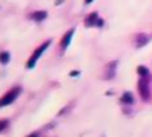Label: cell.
<instances>
[{
	"label": "cell",
	"instance_id": "obj_1",
	"mask_svg": "<svg viewBox=\"0 0 152 137\" xmlns=\"http://www.w3.org/2000/svg\"><path fill=\"white\" fill-rule=\"evenodd\" d=\"M49 46H51V39H48V41H44L41 46H38V47L34 49V52L31 54V57L28 59V62H26V68H28V70H31V68L36 65V62L39 60V57L44 54V51H46Z\"/></svg>",
	"mask_w": 152,
	"mask_h": 137
},
{
	"label": "cell",
	"instance_id": "obj_2",
	"mask_svg": "<svg viewBox=\"0 0 152 137\" xmlns=\"http://www.w3.org/2000/svg\"><path fill=\"white\" fill-rule=\"evenodd\" d=\"M20 93H21V87H13L12 90H8L7 93L4 95V96L0 98V108H4V106H8V104H12L18 96H20Z\"/></svg>",
	"mask_w": 152,
	"mask_h": 137
},
{
	"label": "cell",
	"instance_id": "obj_3",
	"mask_svg": "<svg viewBox=\"0 0 152 137\" xmlns=\"http://www.w3.org/2000/svg\"><path fill=\"white\" fill-rule=\"evenodd\" d=\"M149 83H151L149 78H139V82H137V90L144 101H149V98H151V85Z\"/></svg>",
	"mask_w": 152,
	"mask_h": 137
},
{
	"label": "cell",
	"instance_id": "obj_4",
	"mask_svg": "<svg viewBox=\"0 0 152 137\" xmlns=\"http://www.w3.org/2000/svg\"><path fill=\"white\" fill-rule=\"evenodd\" d=\"M74 34H75V28H70V29H67V31L64 33L62 39H61V49H62V52L69 47V44H70V41H72Z\"/></svg>",
	"mask_w": 152,
	"mask_h": 137
},
{
	"label": "cell",
	"instance_id": "obj_5",
	"mask_svg": "<svg viewBox=\"0 0 152 137\" xmlns=\"http://www.w3.org/2000/svg\"><path fill=\"white\" fill-rule=\"evenodd\" d=\"M119 103H121L123 106H134L136 98H134V95H132L131 91H124V93L119 96Z\"/></svg>",
	"mask_w": 152,
	"mask_h": 137
},
{
	"label": "cell",
	"instance_id": "obj_6",
	"mask_svg": "<svg viewBox=\"0 0 152 137\" xmlns=\"http://www.w3.org/2000/svg\"><path fill=\"white\" fill-rule=\"evenodd\" d=\"M98 18H100L98 12H92V13H88V15L85 16V20H83V25H85L87 28H93V26L96 25V21H98Z\"/></svg>",
	"mask_w": 152,
	"mask_h": 137
},
{
	"label": "cell",
	"instance_id": "obj_7",
	"mask_svg": "<svg viewBox=\"0 0 152 137\" xmlns=\"http://www.w3.org/2000/svg\"><path fill=\"white\" fill-rule=\"evenodd\" d=\"M149 41H151V38H149L145 33H139V34L134 38V46L136 47H144V46L149 44Z\"/></svg>",
	"mask_w": 152,
	"mask_h": 137
},
{
	"label": "cell",
	"instance_id": "obj_8",
	"mask_svg": "<svg viewBox=\"0 0 152 137\" xmlns=\"http://www.w3.org/2000/svg\"><path fill=\"white\" fill-rule=\"evenodd\" d=\"M30 18H31V20H34L36 23H41V21H44V20L48 18V12H46V10H38V12L31 13Z\"/></svg>",
	"mask_w": 152,
	"mask_h": 137
},
{
	"label": "cell",
	"instance_id": "obj_9",
	"mask_svg": "<svg viewBox=\"0 0 152 137\" xmlns=\"http://www.w3.org/2000/svg\"><path fill=\"white\" fill-rule=\"evenodd\" d=\"M116 64H118L116 60H113V62H110V64H108V67H106V77H105V78H108V80H111V78H115Z\"/></svg>",
	"mask_w": 152,
	"mask_h": 137
},
{
	"label": "cell",
	"instance_id": "obj_10",
	"mask_svg": "<svg viewBox=\"0 0 152 137\" xmlns=\"http://www.w3.org/2000/svg\"><path fill=\"white\" fill-rule=\"evenodd\" d=\"M137 75H139V78H149L151 80V70L145 65H139L137 67Z\"/></svg>",
	"mask_w": 152,
	"mask_h": 137
},
{
	"label": "cell",
	"instance_id": "obj_11",
	"mask_svg": "<svg viewBox=\"0 0 152 137\" xmlns=\"http://www.w3.org/2000/svg\"><path fill=\"white\" fill-rule=\"evenodd\" d=\"M8 62H10V52H8V51H2V52H0V64L7 65Z\"/></svg>",
	"mask_w": 152,
	"mask_h": 137
},
{
	"label": "cell",
	"instance_id": "obj_12",
	"mask_svg": "<svg viewBox=\"0 0 152 137\" xmlns=\"http://www.w3.org/2000/svg\"><path fill=\"white\" fill-rule=\"evenodd\" d=\"M8 126V121L7 119H4V121H0V132H2V130L5 129V127Z\"/></svg>",
	"mask_w": 152,
	"mask_h": 137
},
{
	"label": "cell",
	"instance_id": "obj_13",
	"mask_svg": "<svg viewBox=\"0 0 152 137\" xmlns=\"http://www.w3.org/2000/svg\"><path fill=\"white\" fill-rule=\"evenodd\" d=\"M96 28H103V26H105V20L103 18H98V21H96Z\"/></svg>",
	"mask_w": 152,
	"mask_h": 137
},
{
	"label": "cell",
	"instance_id": "obj_14",
	"mask_svg": "<svg viewBox=\"0 0 152 137\" xmlns=\"http://www.w3.org/2000/svg\"><path fill=\"white\" fill-rule=\"evenodd\" d=\"M69 75H70V77H79V75H80V70H72Z\"/></svg>",
	"mask_w": 152,
	"mask_h": 137
},
{
	"label": "cell",
	"instance_id": "obj_15",
	"mask_svg": "<svg viewBox=\"0 0 152 137\" xmlns=\"http://www.w3.org/2000/svg\"><path fill=\"white\" fill-rule=\"evenodd\" d=\"M28 137H39V134H38V132H31Z\"/></svg>",
	"mask_w": 152,
	"mask_h": 137
},
{
	"label": "cell",
	"instance_id": "obj_16",
	"mask_svg": "<svg viewBox=\"0 0 152 137\" xmlns=\"http://www.w3.org/2000/svg\"><path fill=\"white\" fill-rule=\"evenodd\" d=\"M95 2V0H83V3H85V5H90V3H93Z\"/></svg>",
	"mask_w": 152,
	"mask_h": 137
},
{
	"label": "cell",
	"instance_id": "obj_17",
	"mask_svg": "<svg viewBox=\"0 0 152 137\" xmlns=\"http://www.w3.org/2000/svg\"><path fill=\"white\" fill-rule=\"evenodd\" d=\"M54 3H56V5H62V3H64V0H56Z\"/></svg>",
	"mask_w": 152,
	"mask_h": 137
}]
</instances>
